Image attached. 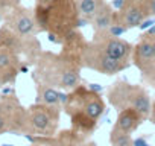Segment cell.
<instances>
[{
  "label": "cell",
  "instance_id": "30bf717a",
  "mask_svg": "<svg viewBox=\"0 0 155 146\" xmlns=\"http://www.w3.org/2000/svg\"><path fill=\"white\" fill-rule=\"evenodd\" d=\"M146 18L141 0H123L119 11H116V25L126 31L141 26Z\"/></svg>",
  "mask_w": 155,
  "mask_h": 146
},
{
  "label": "cell",
  "instance_id": "d6986e66",
  "mask_svg": "<svg viewBox=\"0 0 155 146\" xmlns=\"http://www.w3.org/2000/svg\"><path fill=\"white\" fill-rule=\"evenodd\" d=\"M18 6V2L17 0H0V15L2 14H8L12 8Z\"/></svg>",
  "mask_w": 155,
  "mask_h": 146
},
{
  "label": "cell",
  "instance_id": "6da1fadb",
  "mask_svg": "<svg viewBox=\"0 0 155 146\" xmlns=\"http://www.w3.org/2000/svg\"><path fill=\"white\" fill-rule=\"evenodd\" d=\"M81 68L79 58H76L74 55L41 52L35 59L34 79L37 85L71 91L82 82Z\"/></svg>",
  "mask_w": 155,
  "mask_h": 146
},
{
  "label": "cell",
  "instance_id": "5b68a950",
  "mask_svg": "<svg viewBox=\"0 0 155 146\" xmlns=\"http://www.w3.org/2000/svg\"><path fill=\"white\" fill-rule=\"evenodd\" d=\"M79 64L82 68L93 70L105 76L119 75V73H122L131 65V62H122V61H116L110 58L93 41H82L79 47Z\"/></svg>",
  "mask_w": 155,
  "mask_h": 146
},
{
  "label": "cell",
  "instance_id": "52a82bcc",
  "mask_svg": "<svg viewBox=\"0 0 155 146\" xmlns=\"http://www.w3.org/2000/svg\"><path fill=\"white\" fill-rule=\"evenodd\" d=\"M5 132L28 134V108L11 95L0 98V135Z\"/></svg>",
  "mask_w": 155,
  "mask_h": 146
},
{
  "label": "cell",
  "instance_id": "7a4b0ae2",
  "mask_svg": "<svg viewBox=\"0 0 155 146\" xmlns=\"http://www.w3.org/2000/svg\"><path fill=\"white\" fill-rule=\"evenodd\" d=\"M34 15L40 29L50 38L56 37V41L71 40L82 23L74 0H37Z\"/></svg>",
  "mask_w": 155,
  "mask_h": 146
},
{
  "label": "cell",
  "instance_id": "603a6c76",
  "mask_svg": "<svg viewBox=\"0 0 155 146\" xmlns=\"http://www.w3.org/2000/svg\"><path fill=\"white\" fill-rule=\"evenodd\" d=\"M150 32H153V34H155V28H152V29H150Z\"/></svg>",
  "mask_w": 155,
  "mask_h": 146
},
{
  "label": "cell",
  "instance_id": "9a60e30c",
  "mask_svg": "<svg viewBox=\"0 0 155 146\" xmlns=\"http://www.w3.org/2000/svg\"><path fill=\"white\" fill-rule=\"evenodd\" d=\"M65 102V96H61L58 90L46 85H37V102L43 105H53V107H62Z\"/></svg>",
  "mask_w": 155,
  "mask_h": 146
},
{
  "label": "cell",
  "instance_id": "5bb4252c",
  "mask_svg": "<svg viewBox=\"0 0 155 146\" xmlns=\"http://www.w3.org/2000/svg\"><path fill=\"white\" fill-rule=\"evenodd\" d=\"M91 26H93V34H101L108 31L111 26L116 25V11L111 8V5L105 3L102 9L91 18Z\"/></svg>",
  "mask_w": 155,
  "mask_h": 146
},
{
  "label": "cell",
  "instance_id": "44dd1931",
  "mask_svg": "<svg viewBox=\"0 0 155 146\" xmlns=\"http://www.w3.org/2000/svg\"><path fill=\"white\" fill-rule=\"evenodd\" d=\"M149 120L155 125V101L152 102V107H150V114H149Z\"/></svg>",
  "mask_w": 155,
  "mask_h": 146
},
{
  "label": "cell",
  "instance_id": "cb8c5ba5",
  "mask_svg": "<svg viewBox=\"0 0 155 146\" xmlns=\"http://www.w3.org/2000/svg\"><path fill=\"white\" fill-rule=\"evenodd\" d=\"M2 146H12V144H2Z\"/></svg>",
  "mask_w": 155,
  "mask_h": 146
},
{
  "label": "cell",
  "instance_id": "277c9868",
  "mask_svg": "<svg viewBox=\"0 0 155 146\" xmlns=\"http://www.w3.org/2000/svg\"><path fill=\"white\" fill-rule=\"evenodd\" d=\"M107 101L111 107L117 110V113L131 108L138 111L144 119H149L152 101L143 85L119 79L107 90Z\"/></svg>",
  "mask_w": 155,
  "mask_h": 146
},
{
  "label": "cell",
  "instance_id": "ac0fdd59",
  "mask_svg": "<svg viewBox=\"0 0 155 146\" xmlns=\"http://www.w3.org/2000/svg\"><path fill=\"white\" fill-rule=\"evenodd\" d=\"M141 73V79L143 82H146L147 85L155 88V61H152L144 70L140 71Z\"/></svg>",
  "mask_w": 155,
  "mask_h": 146
},
{
  "label": "cell",
  "instance_id": "4fadbf2b",
  "mask_svg": "<svg viewBox=\"0 0 155 146\" xmlns=\"http://www.w3.org/2000/svg\"><path fill=\"white\" fill-rule=\"evenodd\" d=\"M146 119L135 110H122L117 113V119H116V123H114V128L123 131V132H128V134H132L138 129V126L144 122Z\"/></svg>",
  "mask_w": 155,
  "mask_h": 146
},
{
  "label": "cell",
  "instance_id": "8fae6325",
  "mask_svg": "<svg viewBox=\"0 0 155 146\" xmlns=\"http://www.w3.org/2000/svg\"><path fill=\"white\" fill-rule=\"evenodd\" d=\"M152 61H155V34L147 31L146 34L141 35L138 43L134 46L131 62L141 71Z\"/></svg>",
  "mask_w": 155,
  "mask_h": 146
},
{
  "label": "cell",
  "instance_id": "9c48e42d",
  "mask_svg": "<svg viewBox=\"0 0 155 146\" xmlns=\"http://www.w3.org/2000/svg\"><path fill=\"white\" fill-rule=\"evenodd\" d=\"M91 41L96 46H99L110 58L116 61H122V62H131L134 46L128 43L126 40L119 38V37H111L108 32H101V34H93Z\"/></svg>",
  "mask_w": 155,
  "mask_h": 146
},
{
  "label": "cell",
  "instance_id": "2e32d148",
  "mask_svg": "<svg viewBox=\"0 0 155 146\" xmlns=\"http://www.w3.org/2000/svg\"><path fill=\"white\" fill-rule=\"evenodd\" d=\"M78 12H79L81 18L91 22V18L102 9V6L107 3L105 0H74Z\"/></svg>",
  "mask_w": 155,
  "mask_h": 146
},
{
  "label": "cell",
  "instance_id": "3957f363",
  "mask_svg": "<svg viewBox=\"0 0 155 146\" xmlns=\"http://www.w3.org/2000/svg\"><path fill=\"white\" fill-rule=\"evenodd\" d=\"M64 110L70 116L71 129L84 138L96 129L97 120L105 113V102L97 91L81 84L65 98Z\"/></svg>",
  "mask_w": 155,
  "mask_h": 146
},
{
  "label": "cell",
  "instance_id": "7402d4cb",
  "mask_svg": "<svg viewBox=\"0 0 155 146\" xmlns=\"http://www.w3.org/2000/svg\"><path fill=\"white\" fill-rule=\"evenodd\" d=\"M79 146H97L96 143H81Z\"/></svg>",
  "mask_w": 155,
  "mask_h": 146
},
{
  "label": "cell",
  "instance_id": "ba28073f",
  "mask_svg": "<svg viewBox=\"0 0 155 146\" xmlns=\"http://www.w3.org/2000/svg\"><path fill=\"white\" fill-rule=\"evenodd\" d=\"M6 26L23 40H34L41 32L35 20L34 11L21 8L20 5L12 8L6 14Z\"/></svg>",
  "mask_w": 155,
  "mask_h": 146
},
{
  "label": "cell",
  "instance_id": "7c38bea8",
  "mask_svg": "<svg viewBox=\"0 0 155 146\" xmlns=\"http://www.w3.org/2000/svg\"><path fill=\"white\" fill-rule=\"evenodd\" d=\"M21 71L20 55L12 50L0 47V85H8L15 81Z\"/></svg>",
  "mask_w": 155,
  "mask_h": 146
},
{
  "label": "cell",
  "instance_id": "e0dca14e",
  "mask_svg": "<svg viewBox=\"0 0 155 146\" xmlns=\"http://www.w3.org/2000/svg\"><path fill=\"white\" fill-rule=\"evenodd\" d=\"M110 143H111V146H134V140H132L131 134L123 132L114 126L110 132Z\"/></svg>",
  "mask_w": 155,
  "mask_h": 146
},
{
  "label": "cell",
  "instance_id": "ffe728a7",
  "mask_svg": "<svg viewBox=\"0 0 155 146\" xmlns=\"http://www.w3.org/2000/svg\"><path fill=\"white\" fill-rule=\"evenodd\" d=\"M143 2V8L146 12V17H153L155 15V0H141Z\"/></svg>",
  "mask_w": 155,
  "mask_h": 146
},
{
  "label": "cell",
  "instance_id": "d4e9b609",
  "mask_svg": "<svg viewBox=\"0 0 155 146\" xmlns=\"http://www.w3.org/2000/svg\"><path fill=\"white\" fill-rule=\"evenodd\" d=\"M34 146H43V144H34Z\"/></svg>",
  "mask_w": 155,
  "mask_h": 146
},
{
  "label": "cell",
  "instance_id": "8992f818",
  "mask_svg": "<svg viewBox=\"0 0 155 146\" xmlns=\"http://www.w3.org/2000/svg\"><path fill=\"white\" fill-rule=\"evenodd\" d=\"M61 120V107L35 104L28 108V134L55 137ZM26 135V134H25Z\"/></svg>",
  "mask_w": 155,
  "mask_h": 146
}]
</instances>
